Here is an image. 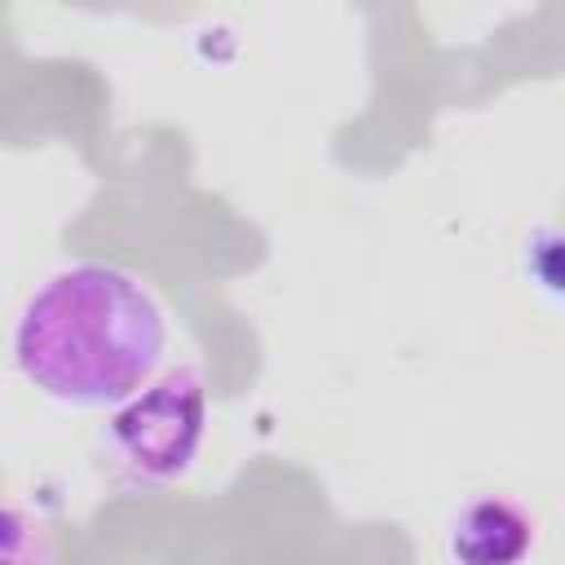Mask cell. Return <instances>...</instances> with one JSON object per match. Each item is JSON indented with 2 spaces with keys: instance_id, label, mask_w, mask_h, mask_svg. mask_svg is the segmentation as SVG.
Wrapping results in <instances>:
<instances>
[{
  "instance_id": "obj_1",
  "label": "cell",
  "mask_w": 565,
  "mask_h": 565,
  "mask_svg": "<svg viewBox=\"0 0 565 565\" xmlns=\"http://www.w3.org/2000/svg\"><path fill=\"white\" fill-rule=\"evenodd\" d=\"M168 353V313L146 278L110 260L49 274L13 322V366L71 411H119Z\"/></svg>"
},
{
  "instance_id": "obj_2",
  "label": "cell",
  "mask_w": 565,
  "mask_h": 565,
  "mask_svg": "<svg viewBox=\"0 0 565 565\" xmlns=\"http://www.w3.org/2000/svg\"><path fill=\"white\" fill-rule=\"evenodd\" d=\"M203 441H207V384L194 366L154 375L106 424V446L119 459V468L150 486L181 481L194 468Z\"/></svg>"
},
{
  "instance_id": "obj_3",
  "label": "cell",
  "mask_w": 565,
  "mask_h": 565,
  "mask_svg": "<svg viewBox=\"0 0 565 565\" xmlns=\"http://www.w3.org/2000/svg\"><path fill=\"white\" fill-rule=\"evenodd\" d=\"M455 565H525L534 552V516L508 494L463 503L446 534Z\"/></svg>"
},
{
  "instance_id": "obj_4",
  "label": "cell",
  "mask_w": 565,
  "mask_h": 565,
  "mask_svg": "<svg viewBox=\"0 0 565 565\" xmlns=\"http://www.w3.org/2000/svg\"><path fill=\"white\" fill-rule=\"evenodd\" d=\"M525 269L539 291L565 300V230H534V238L525 243Z\"/></svg>"
}]
</instances>
